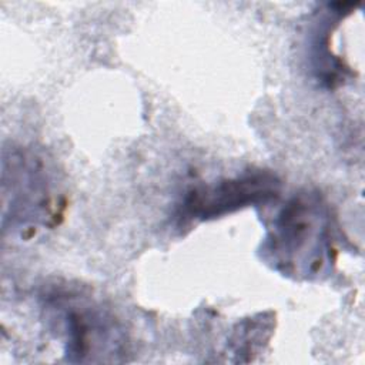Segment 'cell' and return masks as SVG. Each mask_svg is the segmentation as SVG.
<instances>
[{
	"mask_svg": "<svg viewBox=\"0 0 365 365\" xmlns=\"http://www.w3.org/2000/svg\"><path fill=\"white\" fill-rule=\"evenodd\" d=\"M279 180L268 171H252L215 184L192 188L184 202L182 215L190 220H211L248 205L278 197Z\"/></svg>",
	"mask_w": 365,
	"mask_h": 365,
	"instance_id": "277c9868",
	"label": "cell"
},
{
	"mask_svg": "<svg viewBox=\"0 0 365 365\" xmlns=\"http://www.w3.org/2000/svg\"><path fill=\"white\" fill-rule=\"evenodd\" d=\"M3 204L10 210L11 225L36 230L56 222L58 205L40 158L27 153L11 154L10 171L3 167Z\"/></svg>",
	"mask_w": 365,
	"mask_h": 365,
	"instance_id": "3957f363",
	"label": "cell"
},
{
	"mask_svg": "<svg viewBox=\"0 0 365 365\" xmlns=\"http://www.w3.org/2000/svg\"><path fill=\"white\" fill-rule=\"evenodd\" d=\"M261 251L272 268L292 278L328 272L335 248L327 205L314 194L291 198L274 218Z\"/></svg>",
	"mask_w": 365,
	"mask_h": 365,
	"instance_id": "6da1fadb",
	"label": "cell"
},
{
	"mask_svg": "<svg viewBox=\"0 0 365 365\" xmlns=\"http://www.w3.org/2000/svg\"><path fill=\"white\" fill-rule=\"evenodd\" d=\"M71 362H110L124 354L125 338L118 324L100 305L78 297L57 298Z\"/></svg>",
	"mask_w": 365,
	"mask_h": 365,
	"instance_id": "7a4b0ae2",
	"label": "cell"
}]
</instances>
